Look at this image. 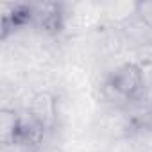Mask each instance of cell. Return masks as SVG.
Instances as JSON below:
<instances>
[{
	"instance_id": "3957f363",
	"label": "cell",
	"mask_w": 152,
	"mask_h": 152,
	"mask_svg": "<svg viewBox=\"0 0 152 152\" xmlns=\"http://www.w3.org/2000/svg\"><path fill=\"white\" fill-rule=\"evenodd\" d=\"M29 6H31V25L36 27L38 31L48 36H57L64 29V23H66L64 4L32 2Z\"/></svg>"
},
{
	"instance_id": "5b68a950",
	"label": "cell",
	"mask_w": 152,
	"mask_h": 152,
	"mask_svg": "<svg viewBox=\"0 0 152 152\" xmlns=\"http://www.w3.org/2000/svg\"><path fill=\"white\" fill-rule=\"evenodd\" d=\"M132 15L143 27L152 31V2H134Z\"/></svg>"
},
{
	"instance_id": "277c9868",
	"label": "cell",
	"mask_w": 152,
	"mask_h": 152,
	"mask_svg": "<svg viewBox=\"0 0 152 152\" xmlns=\"http://www.w3.org/2000/svg\"><path fill=\"white\" fill-rule=\"evenodd\" d=\"M22 132V115L15 107H2L0 111V143L2 147H13L18 143Z\"/></svg>"
},
{
	"instance_id": "6da1fadb",
	"label": "cell",
	"mask_w": 152,
	"mask_h": 152,
	"mask_svg": "<svg viewBox=\"0 0 152 152\" xmlns=\"http://www.w3.org/2000/svg\"><path fill=\"white\" fill-rule=\"evenodd\" d=\"M104 93L109 100L132 102L145 95L141 75L136 61H125L115 66L104 81Z\"/></svg>"
},
{
	"instance_id": "8992f818",
	"label": "cell",
	"mask_w": 152,
	"mask_h": 152,
	"mask_svg": "<svg viewBox=\"0 0 152 152\" xmlns=\"http://www.w3.org/2000/svg\"><path fill=\"white\" fill-rule=\"evenodd\" d=\"M138 68H140V75H141V83L147 91H152V57H143L140 61H136Z\"/></svg>"
},
{
	"instance_id": "7a4b0ae2",
	"label": "cell",
	"mask_w": 152,
	"mask_h": 152,
	"mask_svg": "<svg viewBox=\"0 0 152 152\" xmlns=\"http://www.w3.org/2000/svg\"><path fill=\"white\" fill-rule=\"evenodd\" d=\"M25 111L47 134L52 132L59 124V100L50 90L36 91L31 97Z\"/></svg>"
}]
</instances>
